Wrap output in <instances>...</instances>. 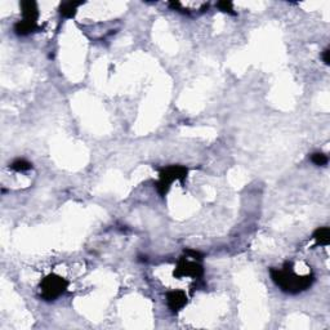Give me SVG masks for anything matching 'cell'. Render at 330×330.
Wrapping results in <instances>:
<instances>
[{
	"label": "cell",
	"mask_w": 330,
	"mask_h": 330,
	"mask_svg": "<svg viewBox=\"0 0 330 330\" xmlns=\"http://www.w3.org/2000/svg\"><path fill=\"white\" fill-rule=\"evenodd\" d=\"M310 160L314 163L315 165L317 166H325L328 164V156L323 152H314V154H311Z\"/></svg>",
	"instance_id": "cell-12"
},
{
	"label": "cell",
	"mask_w": 330,
	"mask_h": 330,
	"mask_svg": "<svg viewBox=\"0 0 330 330\" xmlns=\"http://www.w3.org/2000/svg\"><path fill=\"white\" fill-rule=\"evenodd\" d=\"M317 245L321 247H328L330 244V230L329 227H319L316 231L314 232V236Z\"/></svg>",
	"instance_id": "cell-9"
},
{
	"label": "cell",
	"mask_w": 330,
	"mask_h": 330,
	"mask_svg": "<svg viewBox=\"0 0 330 330\" xmlns=\"http://www.w3.org/2000/svg\"><path fill=\"white\" fill-rule=\"evenodd\" d=\"M13 30H14V33L18 35V37H27V35H30V34L39 31L40 26L38 25V23L29 22V21H25V20H20L14 23Z\"/></svg>",
	"instance_id": "cell-7"
},
{
	"label": "cell",
	"mask_w": 330,
	"mask_h": 330,
	"mask_svg": "<svg viewBox=\"0 0 330 330\" xmlns=\"http://www.w3.org/2000/svg\"><path fill=\"white\" fill-rule=\"evenodd\" d=\"M188 169L183 165H169L159 170V179L155 182L156 191L159 195L164 198L170 190V186L174 181H179L181 185H185V181L187 178Z\"/></svg>",
	"instance_id": "cell-2"
},
{
	"label": "cell",
	"mask_w": 330,
	"mask_h": 330,
	"mask_svg": "<svg viewBox=\"0 0 330 330\" xmlns=\"http://www.w3.org/2000/svg\"><path fill=\"white\" fill-rule=\"evenodd\" d=\"M165 299L169 310L173 314H178L182 308L187 304V295L183 290H170L165 294Z\"/></svg>",
	"instance_id": "cell-5"
},
{
	"label": "cell",
	"mask_w": 330,
	"mask_h": 330,
	"mask_svg": "<svg viewBox=\"0 0 330 330\" xmlns=\"http://www.w3.org/2000/svg\"><path fill=\"white\" fill-rule=\"evenodd\" d=\"M21 13H22V20L29 21V22L38 23L39 20V8L35 1L26 0L21 3Z\"/></svg>",
	"instance_id": "cell-6"
},
{
	"label": "cell",
	"mask_w": 330,
	"mask_h": 330,
	"mask_svg": "<svg viewBox=\"0 0 330 330\" xmlns=\"http://www.w3.org/2000/svg\"><path fill=\"white\" fill-rule=\"evenodd\" d=\"M321 58H323L324 63L329 66V65H330V50H329V48H327V49H324L323 54H321Z\"/></svg>",
	"instance_id": "cell-14"
},
{
	"label": "cell",
	"mask_w": 330,
	"mask_h": 330,
	"mask_svg": "<svg viewBox=\"0 0 330 330\" xmlns=\"http://www.w3.org/2000/svg\"><path fill=\"white\" fill-rule=\"evenodd\" d=\"M271 280L275 285L280 288L281 291H284L290 295L303 293L312 287L315 283V276L312 274L300 276L294 272L293 262H285L281 270L279 268H270Z\"/></svg>",
	"instance_id": "cell-1"
},
{
	"label": "cell",
	"mask_w": 330,
	"mask_h": 330,
	"mask_svg": "<svg viewBox=\"0 0 330 330\" xmlns=\"http://www.w3.org/2000/svg\"><path fill=\"white\" fill-rule=\"evenodd\" d=\"M9 168L12 169V170H14V172L22 173L33 169V164H31L30 162H27L26 159H17V160H14V162L9 165Z\"/></svg>",
	"instance_id": "cell-10"
},
{
	"label": "cell",
	"mask_w": 330,
	"mask_h": 330,
	"mask_svg": "<svg viewBox=\"0 0 330 330\" xmlns=\"http://www.w3.org/2000/svg\"><path fill=\"white\" fill-rule=\"evenodd\" d=\"M174 278H185V276H190V278L195 279V280H200L204 276V267L203 264L199 261L191 259V258L181 257L177 262V266L174 268Z\"/></svg>",
	"instance_id": "cell-4"
},
{
	"label": "cell",
	"mask_w": 330,
	"mask_h": 330,
	"mask_svg": "<svg viewBox=\"0 0 330 330\" xmlns=\"http://www.w3.org/2000/svg\"><path fill=\"white\" fill-rule=\"evenodd\" d=\"M82 4V1H65L60 5L58 10L60 14L65 18H73L78 13V8Z\"/></svg>",
	"instance_id": "cell-8"
},
{
	"label": "cell",
	"mask_w": 330,
	"mask_h": 330,
	"mask_svg": "<svg viewBox=\"0 0 330 330\" xmlns=\"http://www.w3.org/2000/svg\"><path fill=\"white\" fill-rule=\"evenodd\" d=\"M70 283L65 278L57 274L46 275L40 281V298L46 302H53L66 293Z\"/></svg>",
	"instance_id": "cell-3"
},
{
	"label": "cell",
	"mask_w": 330,
	"mask_h": 330,
	"mask_svg": "<svg viewBox=\"0 0 330 330\" xmlns=\"http://www.w3.org/2000/svg\"><path fill=\"white\" fill-rule=\"evenodd\" d=\"M185 255L188 258H191V259H195V261L202 262L204 259V254H203L202 251L199 250H194V249H185Z\"/></svg>",
	"instance_id": "cell-13"
},
{
	"label": "cell",
	"mask_w": 330,
	"mask_h": 330,
	"mask_svg": "<svg viewBox=\"0 0 330 330\" xmlns=\"http://www.w3.org/2000/svg\"><path fill=\"white\" fill-rule=\"evenodd\" d=\"M215 7L221 10V12H223V13H228V14H231V16H236V12H235V9H234V4H232V1H228V0H222V1H218V3L215 4Z\"/></svg>",
	"instance_id": "cell-11"
}]
</instances>
